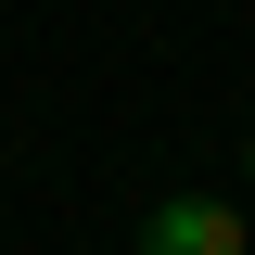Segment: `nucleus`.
<instances>
[{
	"mask_svg": "<svg viewBox=\"0 0 255 255\" xmlns=\"http://www.w3.org/2000/svg\"><path fill=\"white\" fill-rule=\"evenodd\" d=\"M140 255H255V243H243V217H230V204H166Z\"/></svg>",
	"mask_w": 255,
	"mask_h": 255,
	"instance_id": "nucleus-1",
	"label": "nucleus"
}]
</instances>
